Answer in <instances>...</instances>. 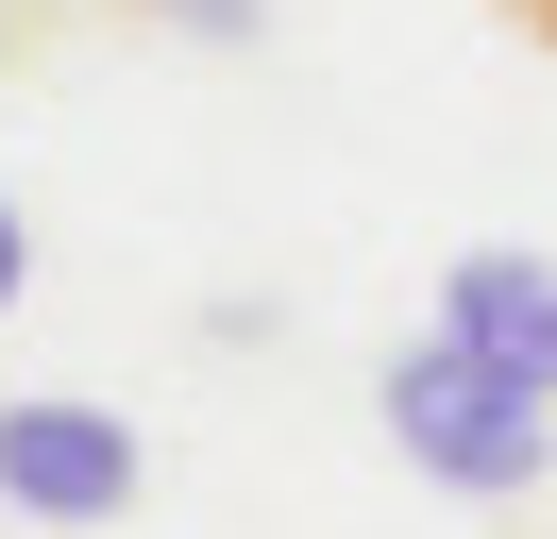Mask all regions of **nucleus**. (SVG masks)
I'll list each match as a JSON object with an SVG mask.
<instances>
[{
	"label": "nucleus",
	"mask_w": 557,
	"mask_h": 539,
	"mask_svg": "<svg viewBox=\"0 0 557 539\" xmlns=\"http://www.w3.org/2000/svg\"><path fill=\"white\" fill-rule=\"evenodd\" d=\"M372 404H388V438H406V472H440V489H473V505H507V489L557 472V388L490 371L473 337H440V321L372 371Z\"/></svg>",
	"instance_id": "f257e3e1"
},
{
	"label": "nucleus",
	"mask_w": 557,
	"mask_h": 539,
	"mask_svg": "<svg viewBox=\"0 0 557 539\" xmlns=\"http://www.w3.org/2000/svg\"><path fill=\"white\" fill-rule=\"evenodd\" d=\"M0 505L17 523H119L136 505V422L85 388H17L0 404Z\"/></svg>",
	"instance_id": "f03ea898"
},
{
	"label": "nucleus",
	"mask_w": 557,
	"mask_h": 539,
	"mask_svg": "<svg viewBox=\"0 0 557 539\" xmlns=\"http://www.w3.org/2000/svg\"><path fill=\"white\" fill-rule=\"evenodd\" d=\"M440 337H473L490 371L557 388V270H541V253H456V270H440Z\"/></svg>",
	"instance_id": "7ed1b4c3"
},
{
	"label": "nucleus",
	"mask_w": 557,
	"mask_h": 539,
	"mask_svg": "<svg viewBox=\"0 0 557 539\" xmlns=\"http://www.w3.org/2000/svg\"><path fill=\"white\" fill-rule=\"evenodd\" d=\"M136 17H170V34H203V51H253V34H271V0H136Z\"/></svg>",
	"instance_id": "20e7f679"
},
{
	"label": "nucleus",
	"mask_w": 557,
	"mask_h": 539,
	"mask_svg": "<svg viewBox=\"0 0 557 539\" xmlns=\"http://www.w3.org/2000/svg\"><path fill=\"white\" fill-rule=\"evenodd\" d=\"M35 287V220H17V202H0V303Z\"/></svg>",
	"instance_id": "39448f33"
},
{
	"label": "nucleus",
	"mask_w": 557,
	"mask_h": 539,
	"mask_svg": "<svg viewBox=\"0 0 557 539\" xmlns=\"http://www.w3.org/2000/svg\"><path fill=\"white\" fill-rule=\"evenodd\" d=\"M507 17H523V34H541V51H557V0H507Z\"/></svg>",
	"instance_id": "423d86ee"
}]
</instances>
